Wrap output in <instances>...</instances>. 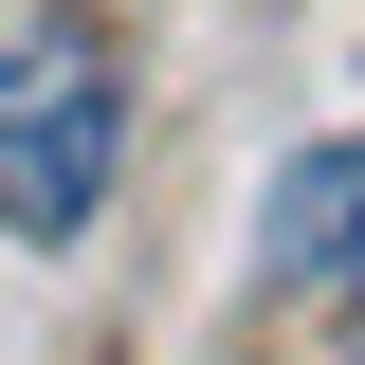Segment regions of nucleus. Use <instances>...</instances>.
Segmentation results:
<instances>
[{
	"instance_id": "obj_1",
	"label": "nucleus",
	"mask_w": 365,
	"mask_h": 365,
	"mask_svg": "<svg viewBox=\"0 0 365 365\" xmlns=\"http://www.w3.org/2000/svg\"><path fill=\"white\" fill-rule=\"evenodd\" d=\"M110 165H128V37L91 0H55L0 37V237H73Z\"/></svg>"
},
{
	"instance_id": "obj_2",
	"label": "nucleus",
	"mask_w": 365,
	"mask_h": 365,
	"mask_svg": "<svg viewBox=\"0 0 365 365\" xmlns=\"http://www.w3.org/2000/svg\"><path fill=\"white\" fill-rule=\"evenodd\" d=\"M256 274H274V292H311V274H365V128H347V146H311V165L256 201Z\"/></svg>"
}]
</instances>
